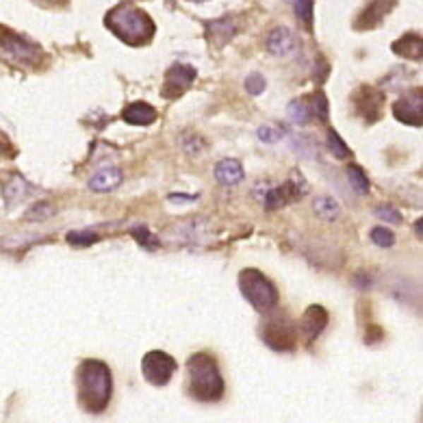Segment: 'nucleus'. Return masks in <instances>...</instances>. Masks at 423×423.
I'll return each instance as SVG.
<instances>
[{
  "label": "nucleus",
  "instance_id": "f3484780",
  "mask_svg": "<svg viewBox=\"0 0 423 423\" xmlns=\"http://www.w3.org/2000/svg\"><path fill=\"white\" fill-rule=\"evenodd\" d=\"M391 50L395 52V54H400V56H404V59H412V61H419V59L423 56V40L417 33H406L398 42H393Z\"/></svg>",
  "mask_w": 423,
  "mask_h": 423
},
{
  "label": "nucleus",
  "instance_id": "c756f323",
  "mask_svg": "<svg viewBox=\"0 0 423 423\" xmlns=\"http://www.w3.org/2000/svg\"><path fill=\"white\" fill-rule=\"evenodd\" d=\"M131 232H133V237L139 241V244L145 246V248H157V246H159L157 237H155V234H150V230H148L145 226H137V228H133Z\"/></svg>",
  "mask_w": 423,
  "mask_h": 423
},
{
  "label": "nucleus",
  "instance_id": "423d86ee",
  "mask_svg": "<svg viewBox=\"0 0 423 423\" xmlns=\"http://www.w3.org/2000/svg\"><path fill=\"white\" fill-rule=\"evenodd\" d=\"M263 341L276 352H291L295 345V328L285 317H274L271 321L263 323L261 330Z\"/></svg>",
  "mask_w": 423,
  "mask_h": 423
},
{
  "label": "nucleus",
  "instance_id": "cd10ccee",
  "mask_svg": "<svg viewBox=\"0 0 423 423\" xmlns=\"http://www.w3.org/2000/svg\"><path fill=\"white\" fill-rule=\"evenodd\" d=\"M374 213L380 218V220H384V222H388V224H402V213L398 208H393V206H388V204H382V206H378Z\"/></svg>",
  "mask_w": 423,
  "mask_h": 423
},
{
  "label": "nucleus",
  "instance_id": "9d476101",
  "mask_svg": "<svg viewBox=\"0 0 423 423\" xmlns=\"http://www.w3.org/2000/svg\"><path fill=\"white\" fill-rule=\"evenodd\" d=\"M382 107H384V96L378 89L365 85L356 92V113L360 117H365L369 124L378 122L382 117Z\"/></svg>",
  "mask_w": 423,
  "mask_h": 423
},
{
  "label": "nucleus",
  "instance_id": "bb28decb",
  "mask_svg": "<svg viewBox=\"0 0 423 423\" xmlns=\"http://www.w3.org/2000/svg\"><path fill=\"white\" fill-rule=\"evenodd\" d=\"M68 241L72 246H94L96 241H98V237L94 234V232H89V230H72V232H68Z\"/></svg>",
  "mask_w": 423,
  "mask_h": 423
},
{
  "label": "nucleus",
  "instance_id": "6ab92c4d",
  "mask_svg": "<svg viewBox=\"0 0 423 423\" xmlns=\"http://www.w3.org/2000/svg\"><path fill=\"white\" fill-rule=\"evenodd\" d=\"M206 31H208V37L215 46H224L226 42H230L237 33V28L230 20H213L206 24Z\"/></svg>",
  "mask_w": 423,
  "mask_h": 423
},
{
  "label": "nucleus",
  "instance_id": "a878e982",
  "mask_svg": "<svg viewBox=\"0 0 423 423\" xmlns=\"http://www.w3.org/2000/svg\"><path fill=\"white\" fill-rule=\"evenodd\" d=\"M369 237H371V241L376 246H380V248H391L393 244H395V234H393L388 228H384V226H376L371 232H369Z\"/></svg>",
  "mask_w": 423,
  "mask_h": 423
},
{
  "label": "nucleus",
  "instance_id": "a211bd4d",
  "mask_svg": "<svg viewBox=\"0 0 423 423\" xmlns=\"http://www.w3.org/2000/svg\"><path fill=\"white\" fill-rule=\"evenodd\" d=\"M215 178L226 187L239 185L241 180H244V167L234 159H224L215 165Z\"/></svg>",
  "mask_w": 423,
  "mask_h": 423
},
{
  "label": "nucleus",
  "instance_id": "72a5a7b5",
  "mask_svg": "<svg viewBox=\"0 0 423 423\" xmlns=\"http://www.w3.org/2000/svg\"><path fill=\"white\" fill-rule=\"evenodd\" d=\"M191 3H200V0H191Z\"/></svg>",
  "mask_w": 423,
  "mask_h": 423
},
{
  "label": "nucleus",
  "instance_id": "4be33fe9",
  "mask_svg": "<svg viewBox=\"0 0 423 423\" xmlns=\"http://www.w3.org/2000/svg\"><path fill=\"white\" fill-rule=\"evenodd\" d=\"M347 178H350V185H352V189L356 191V193H360V196H365V193H369V178L365 176V172H362L358 165H350L347 167Z\"/></svg>",
  "mask_w": 423,
  "mask_h": 423
},
{
  "label": "nucleus",
  "instance_id": "39448f33",
  "mask_svg": "<svg viewBox=\"0 0 423 423\" xmlns=\"http://www.w3.org/2000/svg\"><path fill=\"white\" fill-rule=\"evenodd\" d=\"M178 369V362L174 360V356H169L167 352L161 350H153L148 352L141 360V374L143 378L155 384V386H163L172 380V376Z\"/></svg>",
  "mask_w": 423,
  "mask_h": 423
},
{
  "label": "nucleus",
  "instance_id": "dca6fc26",
  "mask_svg": "<svg viewBox=\"0 0 423 423\" xmlns=\"http://www.w3.org/2000/svg\"><path fill=\"white\" fill-rule=\"evenodd\" d=\"M293 46H295V37L285 26H276L267 33V50L271 54H276V56L289 54L293 50Z\"/></svg>",
  "mask_w": 423,
  "mask_h": 423
},
{
  "label": "nucleus",
  "instance_id": "473e14b6",
  "mask_svg": "<svg viewBox=\"0 0 423 423\" xmlns=\"http://www.w3.org/2000/svg\"><path fill=\"white\" fill-rule=\"evenodd\" d=\"M48 204H35L33 206V210H31V213H28V218H40V220H44V218H48V215H52L54 213V208H46Z\"/></svg>",
  "mask_w": 423,
  "mask_h": 423
},
{
  "label": "nucleus",
  "instance_id": "b1692460",
  "mask_svg": "<svg viewBox=\"0 0 423 423\" xmlns=\"http://www.w3.org/2000/svg\"><path fill=\"white\" fill-rule=\"evenodd\" d=\"M26 193H28V185L24 183V180H22L20 176H13L11 183L5 187V200H7L9 206L16 204V202H20Z\"/></svg>",
  "mask_w": 423,
  "mask_h": 423
},
{
  "label": "nucleus",
  "instance_id": "5701e85b",
  "mask_svg": "<svg viewBox=\"0 0 423 423\" xmlns=\"http://www.w3.org/2000/svg\"><path fill=\"white\" fill-rule=\"evenodd\" d=\"M289 115L295 119L297 124H306L309 119L313 117V111H311V102H309V98H299V100H293L291 105H289Z\"/></svg>",
  "mask_w": 423,
  "mask_h": 423
},
{
  "label": "nucleus",
  "instance_id": "4468645a",
  "mask_svg": "<svg viewBox=\"0 0 423 423\" xmlns=\"http://www.w3.org/2000/svg\"><path fill=\"white\" fill-rule=\"evenodd\" d=\"M89 189L96 193H109L122 185V169L117 167H102L92 178H89Z\"/></svg>",
  "mask_w": 423,
  "mask_h": 423
},
{
  "label": "nucleus",
  "instance_id": "412c9836",
  "mask_svg": "<svg viewBox=\"0 0 423 423\" xmlns=\"http://www.w3.org/2000/svg\"><path fill=\"white\" fill-rule=\"evenodd\" d=\"M326 143H328V150H330L332 157H337V159H350V157H352V150H350L347 143L337 135L335 129H328Z\"/></svg>",
  "mask_w": 423,
  "mask_h": 423
},
{
  "label": "nucleus",
  "instance_id": "20e7f679",
  "mask_svg": "<svg viewBox=\"0 0 423 423\" xmlns=\"http://www.w3.org/2000/svg\"><path fill=\"white\" fill-rule=\"evenodd\" d=\"M239 291L258 313H269L278 306V289L258 269H241L239 274Z\"/></svg>",
  "mask_w": 423,
  "mask_h": 423
},
{
  "label": "nucleus",
  "instance_id": "2f4dec72",
  "mask_svg": "<svg viewBox=\"0 0 423 423\" xmlns=\"http://www.w3.org/2000/svg\"><path fill=\"white\" fill-rule=\"evenodd\" d=\"M285 137V131L282 129H271V126H261L258 129V139L265 141V143H276Z\"/></svg>",
  "mask_w": 423,
  "mask_h": 423
},
{
  "label": "nucleus",
  "instance_id": "9b49d317",
  "mask_svg": "<svg viewBox=\"0 0 423 423\" xmlns=\"http://www.w3.org/2000/svg\"><path fill=\"white\" fill-rule=\"evenodd\" d=\"M193 81H196V68L183 66V64L172 66V68L167 70V74H165L163 96H165V98H178Z\"/></svg>",
  "mask_w": 423,
  "mask_h": 423
},
{
  "label": "nucleus",
  "instance_id": "7c9ffc66",
  "mask_svg": "<svg viewBox=\"0 0 423 423\" xmlns=\"http://www.w3.org/2000/svg\"><path fill=\"white\" fill-rule=\"evenodd\" d=\"M295 13L302 22L311 26V22H313V0H295Z\"/></svg>",
  "mask_w": 423,
  "mask_h": 423
},
{
  "label": "nucleus",
  "instance_id": "2eb2a0df",
  "mask_svg": "<svg viewBox=\"0 0 423 423\" xmlns=\"http://www.w3.org/2000/svg\"><path fill=\"white\" fill-rule=\"evenodd\" d=\"M328 323V313L326 309L321 306H309L304 317H302V332H304V337L309 343H313Z\"/></svg>",
  "mask_w": 423,
  "mask_h": 423
},
{
  "label": "nucleus",
  "instance_id": "f257e3e1",
  "mask_svg": "<svg viewBox=\"0 0 423 423\" xmlns=\"http://www.w3.org/2000/svg\"><path fill=\"white\" fill-rule=\"evenodd\" d=\"M78 384V404L89 415H100L111 402L113 395V376L107 362L102 360H83L76 371Z\"/></svg>",
  "mask_w": 423,
  "mask_h": 423
},
{
  "label": "nucleus",
  "instance_id": "c85d7f7f",
  "mask_svg": "<svg viewBox=\"0 0 423 423\" xmlns=\"http://www.w3.org/2000/svg\"><path fill=\"white\" fill-rule=\"evenodd\" d=\"M265 87H267V81L258 72H252L246 78V89H248V94H252V96H261L265 92Z\"/></svg>",
  "mask_w": 423,
  "mask_h": 423
},
{
  "label": "nucleus",
  "instance_id": "0eeeda50",
  "mask_svg": "<svg viewBox=\"0 0 423 423\" xmlns=\"http://www.w3.org/2000/svg\"><path fill=\"white\" fill-rule=\"evenodd\" d=\"M0 52L13 59V61H24V64H35L40 59L37 46H33L28 40H24L22 35L11 33V31L0 33Z\"/></svg>",
  "mask_w": 423,
  "mask_h": 423
},
{
  "label": "nucleus",
  "instance_id": "aec40b11",
  "mask_svg": "<svg viewBox=\"0 0 423 423\" xmlns=\"http://www.w3.org/2000/svg\"><path fill=\"white\" fill-rule=\"evenodd\" d=\"M313 208H315V213H317L321 220H328V222L337 220L339 210H341L339 202H337L335 198H330V196H321V198H317V200L313 202Z\"/></svg>",
  "mask_w": 423,
  "mask_h": 423
},
{
  "label": "nucleus",
  "instance_id": "393cba45",
  "mask_svg": "<svg viewBox=\"0 0 423 423\" xmlns=\"http://www.w3.org/2000/svg\"><path fill=\"white\" fill-rule=\"evenodd\" d=\"M309 102H311L313 115L319 119V122H326V119H328V98H326V94L323 92H315L309 98Z\"/></svg>",
  "mask_w": 423,
  "mask_h": 423
},
{
  "label": "nucleus",
  "instance_id": "1a4fd4ad",
  "mask_svg": "<svg viewBox=\"0 0 423 423\" xmlns=\"http://www.w3.org/2000/svg\"><path fill=\"white\" fill-rule=\"evenodd\" d=\"M304 187H306V185L302 183L299 176L295 174L293 180H287V183H282L280 187H269V189H267V196L263 198V204H265L267 210L282 208V206H287L289 202L297 200L299 193H304V191H306Z\"/></svg>",
  "mask_w": 423,
  "mask_h": 423
},
{
  "label": "nucleus",
  "instance_id": "ddd939ff",
  "mask_svg": "<svg viewBox=\"0 0 423 423\" xmlns=\"http://www.w3.org/2000/svg\"><path fill=\"white\" fill-rule=\"evenodd\" d=\"M122 119L133 126H148L157 122V109L148 102H131L122 109Z\"/></svg>",
  "mask_w": 423,
  "mask_h": 423
},
{
  "label": "nucleus",
  "instance_id": "7ed1b4c3",
  "mask_svg": "<svg viewBox=\"0 0 423 423\" xmlns=\"http://www.w3.org/2000/svg\"><path fill=\"white\" fill-rule=\"evenodd\" d=\"M105 24L111 28V31L126 42L129 46H143L153 40V33H155V24L150 20L141 9L133 7V5H119L115 7Z\"/></svg>",
  "mask_w": 423,
  "mask_h": 423
},
{
  "label": "nucleus",
  "instance_id": "6e6552de",
  "mask_svg": "<svg viewBox=\"0 0 423 423\" xmlns=\"http://www.w3.org/2000/svg\"><path fill=\"white\" fill-rule=\"evenodd\" d=\"M393 115L400 119L402 124L410 126H421L423 124V92L421 87H415L410 94L400 98L393 105Z\"/></svg>",
  "mask_w": 423,
  "mask_h": 423
},
{
  "label": "nucleus",
  "instance_id": "f8f14e48",
  "mask_svg": "<svg viewBox=\"0 0 423 423\" xmlns=\"http://www.w3.org/2000/svg\"><path fill=\"white\" fill-rule=\"evenodd\" d=\"M395 7V0H369L367 7L362 9V13L356 20L358 28H374L382 22V18Z\"/></svg>",
  "mask_w": 423,
  "mask_h": 423
},
{
  "label": "nucleus",
  "instance_id": "f03ea898",
  "mask_svg": "<svg viewBox=\"0 0 423 423\" xmlns=\"http://www.w3.org/2000/svg\"><path fill=\"white\" fill-rule=\"evenodd\" d=\"M187 391L198 402H218L224 395V378L218 360L204 352L187 360Z\"/></svg>",
  "mask_w": 423,
  "mask_h": 423
}]
</instances>
